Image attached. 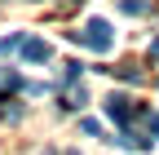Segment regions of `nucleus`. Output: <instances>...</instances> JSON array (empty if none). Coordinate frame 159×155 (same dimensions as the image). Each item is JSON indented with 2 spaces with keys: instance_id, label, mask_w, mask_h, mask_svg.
<instances>
[{
  "instance_id": "1",
  "label": "nucleus",
  "mask_w": 159,
  "mask_h": 155,
  "mask_svg": "<svg viewBox=\"0 0 159 155\" xmlns=\"http://www.w3.org/2000/svg\"><path fill=\"white\" fill-rule=\"evenodd\" d=\"M71 40L84 45V49H93V53H111L115 49V31L102 22V18H93V22H84V31H71Z\"/></svg>"
},
{
  "instance_id": "2",
  "label": "nucleus",
  "mask_w": 159,
  "mask_h": 155,
  "mask_svg": "<svg viewBox=\"0 0 159 155\" xmlns=\"http://www.w3.org/2000/svg\"><path fill=\"white\" fill-rule=\"evenodd\" d=\"M106 115H111L115 124H128V120H133V98H124V93H111V98H106Z\"/></svg>"
},
{
  "instance_id": "3",
  "label": "nucleus",
  "mask_w": 159,
  "mask_h": 155,
  "mask_svg": "<svg viewBox=\"0 0 159 155\" xmlns=\"http://www.w3.org/2000/svg\"><path fill=\"white\" fill-rule=\"evenodd\" d=\"M22 58L27 62H49L53 49H49V40H22Z\"/></svg>"
},
{
  "instance_id": "4",
  "label": "nucleus",
  "mask_w": 159,
  "mask_h": 155,
  "mask_svg": "<svg viewBox=\"0 0 159 155\" xmlns=\"http://www.w3.org/2000/svg\"><path fill=\"white\" fill-rule=\"evenodd\" d=\"M106 71H115L119 80H128V84H137V80H142V71H137L133 62H124V67H106Z\"/></svg>"
},
{
  "instance_id": "5",
  "label": "nucleus",
  "mask_w": 159,
  "mask_h": 155,
  "mask_svg": "<svg viewBox=\"0 0 159 155\" xmlns=\"http://www.w3.org/2000/svg\"><path fill=\"white\" fill-rule=\"evenodd\" d=\"M119 9H124V13H133V18H137V13H146L150 5H146V0H119Z\"/></svg>"
},
{
  "instance_id": "6",
  "label": "nucleus",
  "mask_w": 159,
  "mask_h": 155,
  "mask_svg": "<svg viewBox=\"0 0 159 155\" xmlns=\"http://www.w3.org/2000/svg\"><path fill=\"white\" fill-rule=\"evenodd\" d=\"M13 49H22V35H18V31H13V35H5V40H0V53H13Z\"/></svg>"
},
{
  "instance_id": "7",
  "label": "nucleus",
  "mask_w": 159,
  "mask_h": 155,
  "mask_svg": "<svg viewBox=\"0 0 159 155\" xmlns=\"http://www.w3.org/2000/svg\"><path fill=\"white\" fill-rule=\"evenodd\" d=\"M66 106H89V93H84V84H80V89H71V98H66Z\"/></svg>"
},
{
  "instance_id": "8",
  "label": "nucleus",
  "mask_w": 159,
  "mask_h": 155,
  "mask_svg": "<svg viewBox=\"0 0 159 155\" xmlns=\"http://www.w3.org/2000/svg\"><path fill=\"white\" fill-rule=\"evenodd\" d=\"M146 133H150V142L159 138V115H146Z\"/></svg>"
},
{
  "instance_id": "9",
  "label": "nucleus",
  "mask_w": 159,
  "mask_h": 155,
  "mask_svg": "<svg viewBox=\"0 0 159 155\" xmlns=\"http://www.w3.org/2000/svg\"><path fill=\"white\" fill-rule=\"evenodd\" d=\"M150 58H159V35H155V40H150Z\"/></svg>"
},
{
  "instance_id": "10",
  "label": "nucleus",
  "mask_w": 159,
  "mask_h": 155,
  "mask_svg": "<svg viewBox=\"0 0 159 155\" xmlns=\"http://www.w3.org/2000/svg\"><path fill=\"white\" fill-rule=\"evenodd\" d=\"M66 155H80V151H66Z\"/></svg>"
},
{
  "instance_id": "11",
  "label": "nucleus",
  "mask_w": 159,
  "mask_h": 155,
  "mask_svg": "<svg viewBox=\"0 0 159 155\" xmlns=\"http://www.w3.org/2000/svg\"><path fill=\"white\" fill-rule=\"evenodd\" d=\"M44 155H53V151H44Z\"/></svg>"
}]
</instances>
